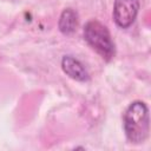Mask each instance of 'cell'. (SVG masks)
Here are the masks:
<instances>
[{"label":"cell","mask_w":151,"mask_h":151,"mask_svg":"<svg viewBox=\"0 0 151 151\" xmlns=\"http://www.w3.org/2000/svg\"><path fill=\"white\" fill-rule=\"evenodd\" d=\"M123 126L126 139L130 143H144L150 132V117L146 104L140 100L131 103L124 112Z\"/></svg>","instance_id":"cell-1"},{"label":"cell","mask_w":151,"mask_h":151,"mask_svg":"<svg viewBox=\"0 0 151 151\" xmlns=\"http://www.w3.org/2000/svg\"><path fill=\"white\" fill-rule=\"evenodd\" d=\"M139 6V0H114L113 19L116 25L120 28H129L137 18Z\"/></svg>","instance_id":"cell-3"},{"label":"cell","mask_w":151,"mask_h":151,"mask_svg":"<svg viewBox=\"0 0 151 151\" xmlns=\"http://www.w3.org/2000/svg\"><path fill=\"white\" fill-rule=\"evenodd\" d=\"M78 27V14L72 8H66L61 12L59 21H58V28L59 31L65 34L70 35L72 34Z\"/></svg>","instance_id":"cell-5"},{"label":"cell","mask_w":151,"mask_h":151,"mask_svg":"<svg viewBox=\"0 0 151 151\" xmlns=\"http://www.w3.org/2000/svg\"><path fill=\"white\" fill-rule=\"evenodd\" d=\"M61 68L66 76L77 81H87L90 76L85 66L72 55H64L61 59Z\"/></svg>","instance_id":"cell-4"},{"label":"cell","mask_w":151,"mask_h":151,"mask_svg":"<svg viewBox=\"0 0 151 151\" xmlns=\"http://www.w3.org/2000/svg\"><path fill=\"white\" fill-rule=\"evenodd\" d=\"M84 39L106 61L116 54V46L105 25L98 20H90L84 26Z\"/></svg>","instance_id":"cell-2"}]
</instances>
